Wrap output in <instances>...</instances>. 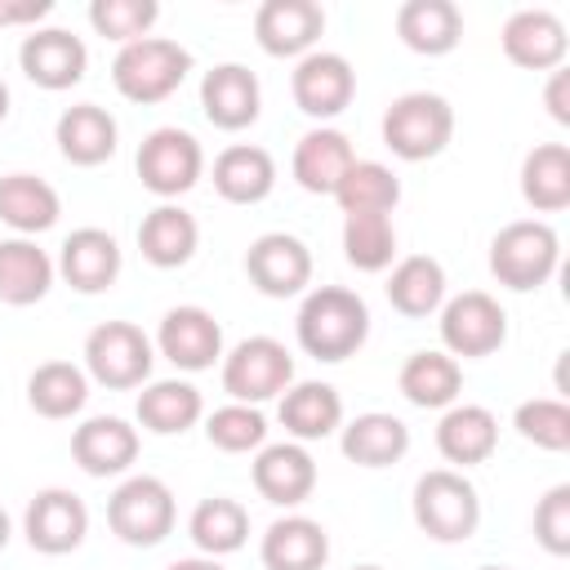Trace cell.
Segmentation results:
<instances>
[{
  "label": "cell",
  "instance_id": "cell-1",
  "mask_svg": "<svg viewBox=\"0 0 570 570\" xmlns=\"http://www.w3.org/2000/svg\"><path fill=\"white\" fill-rule=\"evenodd\" d=\"M298 347L316 361H347L365 347L370 338V307L356 289L343 285H316L303 294L298 316H294Z\"/></svg>",
  "mask_w": 570,
  "mask_h": 570
},
{
  "label": "cell",
  "instance_id": "cell-2",
  "mask_svg": "<svg viewBox=\"0 0 570 570\" xmlns=\"http://www.w3.org/2000/svg\"><path fill=\"white\" fill-rule=\"evenodd\" d=\"M414 525L436 543H463L481 525V494L459 468H432L414 481Z\"/></svg>",
  "mask_w": 570,
  "mask_h": 570
},
{
  "label": "cell",
  "instance_id": "cell-3",
  "mask_svg": "<svg viewBox=\"0 0 570 570\" xmlns=\"http://www.w3.org/2000/svg\"><path fill=\"white\" fill-rule=\"evenodd\" d=\"M383 147L401 160H432L450 147L454 138V107L441 94L428 89H410L401 98H392V107L383 111Z\"/></svg>",
  "mask_w": 570,
  "mask_h": 570
},
{
  "label": "cell",
  "instance_id": "cell-4",
  "mask_svg": "<svg viewBox=\"0 0 570 570\" xmlns=\"http://www.w3.org/2000/svg\"><path fill=\"white\" fill-rule=\"evenodd\" d=\"M191 71V53L178 40L165 36H142L134 45H120V53L111 58V80L120 89V98L129 102H165Z\"/></svg>",
  "mask_w": 570,
  "mask_h": 570
},
{
  "label": "cell",
  "instance_id": "cell-5",
  "mask_svg": "<svg viewBox=\"0 0 570 570\" xmlns=\"http://www.w3.org/2000/svg\"><path fill=\"white\" fill-rule=\"evenodd\" d=\"M561 263V240L543 218H517L494 232L490 240V272L499 285L525 294L548 285V276Z\"/></svg>",
  "mask_w": 570,
  "mask_h": 570
},
{
  "label": "cell",
  "instance_id": "cell-6",
  "mask_svg": "<svg viewBox=\"0 0 570 570\" xmlns=\"http://www.w3.org/2000/svg\"><path fill=\"white\" fill-rule=\"evenodd\" d=\"M174 517H178L174 490L160 476H147V472L125 476L111 490V499H107V525L129 548H156V543H165L169 530H174Z\"/></svg>",
  "mask_w": 570,
  "mask_h": 570
},
{
  "label": "cell",
  "instance_id": "cell-7",
  "mask_svg": "<svg viewBox=\"0 0 570 570\" xmlns=\"http://www.w3.org/2000/svg\"><path fill=\"white\" fill-rule=\"evenodd\" d=\"M151 338L129 321H102L85 334V374L111 392L142 387L151 379Z\"/></svg>",
  "mask_w": 570,
  "mask_h": 570
},
{
  "label": "cell",
  "instance_id": "cell-8",
  "mask_svg": "<svg viewBox=\"0 0 570 570\" xmlns=\"http://www.w3.org/2000/svg\"><path fill=\"white\" fill-rule=\"evenodd\" d=\"M294 383V356L272 334H249L223 352V392L240 405H263Z\"/></svg>",
  "mask_w": 570,
  "mask_h": 570
},
{
  "label": "cell",
  "instance_id": "cell-9",
  "mask_svg": "<svg viewBox=\"0 0 570 570\" xmlns=\"http://www.w3.org/2000/svg\"><path fill=\"white\" fill-rule=\"evenodd\" d=\"M134 165H138V178H142V187H147L151 196L174 200V196H183V191H191V187L200 183V174H205V151H200V142H196L187 129L160 125V129H151V134L142 138Z\"/></svg>",
  "mask_w": 570,
  "mask_h": 570
},
{
  "label": "cell",
  "instance_id": "cell-10",
  "mask_svg": "<svg viewBox=\"0 0 570 570\" xmlns=\"http://www.w3.org/2000/svg\"><path fill=\"white\" fill-rule=\"evenodd\" d=\"M508 338V312L485 289H463L441 303V343L445 356H490Z\"/></svg>",
  "mask_w": 570,
  "mask_h": 570
},
{
  "label": "cell",
  "instance_id": "cell-11",
  "mask_svg": "<svg viewBox=\"0 0 570 570\" xmlns=\"http://www.w3.org/2000/svg\"><path fill=\"white\" fill-rule=\"evenodd\" d=\"M22 534L45 557L76 552L89 534V508H85L80 494L62 490V485H45V490L31 494V503L22 512Z\"/></svg>",
  "mask_w": 570,
  "mask_h": 570
},
{
  "label": "cell",
  "instance_id": "cell-12",
  "mask_svg": "<svg viewBox=\"0 0 570 570\" xmlns=\"http://www.w3.org/2000/svg\"><path fill=\"white\" fill-rule=\"evenodd\" d=\"M289 94H294V107L312 120H334L352 94H356V71L343 53L334 49H312L298 58L294 76H289Z\"/></svg>",
  "mask_w": 570,
  "mask_h": 570
},
{
  "label": "cell",
  "instance_id": "cell-13",
  "mask_svg": "<svg viewBox=\"0 0 570 570\" xmlns=\"http://www.w3.org/2000/svg\"><path fill=\"white\" fill-rule=\"evenodd\" d=\"M245 276L267 298H294L312 285V249L289 232H263L245 249Z\"/></svg>",
  "mask_w": 570,
  "mask_h": 570
},
{
  "label": "cell",
  "instance_id": "cell-14",
  "mask_svg": "<svg viewBox=\"0 0 570 570\" xmlns=\"http://www.w3.org/2000/svg\"><path fill=\"white\" fill-rule=\"evenodd\" d=\"M156 352H160L174 370L200 374V370H209L214 361H223V325L214 321V312H205V307H196V303L169 307V312L160 316V330H156Z\"/></svg>",
  "mask_w": 570,
  "mask_h": 570
},
{
  "label": "cell",
  "instance_id": "cell-15",
  "mask_svg": "<svg viewBox=\"0 0 570 570\" xmlns=\"http://www.w3.org/2000/svg\"><path fill=\"white\" fill-rule=\"evenodd\" d=\"M18 67L31 85L58 94V89H71L85 80V67H89V49L80 36H71L67 27H36L31 36H22L18 45Z\"/></svg>",
  "mask_w": 570,
  "mask_h": 570
},
{
  "label": "cell",
  "instance_id": "cell-16",
  "mask_svg": "<svg viewBox=\"0 0 570 570\" xmlns=\"http://www.w3.org/2000/svg\"><path fill=\"white\" fill-rule=\"evenodd\" d=\"M325 31V9L316 0H263L254 13V40L272 58H303Z\"/></svg>",
  "mask_w": 570,
  "mask_h": 570
},
{
  "label": "cell",
  "instance_id": "cell-17",
  "mask_svg": "<svg viewBox=\"0 0 570 570\" xmlns=\"http://www.w3.org/2000/svg\"><path fill=\"white\" fill-rule=\"evenodd\" d=\"M499 45L508 53L512 67H525V71H557L566 62V22L552 13V9H517L508 13L503 31H499Z\"/></svg>",
  "mask_w": 570,
  "mask_h": 570
},
{
  "label": "cell",
  "instance_id": "cell-18",
  "mask_svg": "<svg viewBox=\"0 0 570 570\" xmlns=\"http://www.w3.org/2000/svg\"><path fill=\"white\" fill-rule=\"evenodd\" d=\"M200 111L214 129H249L263 111V89L258 76L245 62H218L214 71H205L200 80Z\"/></svg>",
  "mask_w": 570,
  "mask_h": 570
},
{
  "label": "cell",
  "instance_id": "cell-19",
  "mask_svg": "<svg viewBox=\"0 0 570 570\" xmlns=\"http://www.w3.org/2000/svg\"><path fill=\"white\" fill-rule=\"evenodd\" d=\"M58 276L76 289V294H102L116 285L120 276V245L111 232L102 227H76L62 249H58Z\"/></svg>",
  "mask_w": 570,
  "mask_h": 570
},
{
  "label": "cell",
  "instance_id": "cell-20",
  "mask_svg": "<svg viewBox=\"0 0 570 570\" xmlns=\"http://www.w3.org/2000/svg\"><path fill=\"white\" fill-rule=\"evenodd\" d=\"M71 459L85 476H120L138 459V428L116 414H94L71 432Z\"/></svg>",
  "mask_w": 570,
  "mask_h": 570
},
{
  "label": "cell",
  "instance_id": "cell-21",
  "mask_svg": "<svg viewBox=\"0 0 570 570\" xmlns=\"http://www.w3.org/2000/svg\"><path fill=\"white\" fill-rule=\"evenodd\" d=\"M254 490L276 508H298L316 490V459L298 441L263 445L254 459Z\"/></svg>",
  "mask_w": 570,
  "mask_h": 570
},
{
  "label": "cell",
  "instance_id": "cell-22",
  "mask_svg": "<svg viewBox=\"0 0 570 570\" xmlns=\"http://www.w3.org/2000/svg\"><path fill=\"white\" fill-rule=\"evenodd\" d=\"M116 138H120L116 116L107 107H98V102H76L53 125V142H58L62 160H71L80 169H94V165L111 160L116 156Z\"/></svg>",
  "mask_w": 570,
  "mask_h": 570
},
{
  "label": "cell",
  "instance_id": "cell-23",
  "mask_svg": "<svg viewBox=\"0 0 570 570\" xmlns=\"http://www.w3.org/2000/svg\"><path fill=\"white\" fill-rule=\"evenodd\" d=\"M258 557H263L267 570H325V561H330V534H325L321 521L289 512V517H276L263 530Z\"/></svg>",
  "mask_w": 570,
  "mask_h": 570
},
{
  "label": "cell",
  "instance_id": "cell-24",
  "mask_svg": "<svg viewBox=\"0 0 570 570\" xmlns=\"http://www.w3.org/2000/svg\"><path fill=\"white\" fill-rule=\"evenodd\" d=\"M352 160H356V151H352L347 134L321 125V129H307V134L298 138L294 160H289V174H294V183H298L303 191H312V196H334V187H338V178L347 174Z\"/></svg>",
  "mask_w": 570,
  "mask_h": 570
},
{
  "label": "cell",
  "instance_id": "cell-25",
  "mask_svg": "<svg viewBox=\"0 0 570 570\" xmlns=\"http://www.w3.org/2000/svg\"><path fill=\"white\" fill-rule=\"evenodd\" d=\"M281 428L303 445V441H325L330 432L343 428V396L321 383V379H303V383H289L281 392Z\"/></svg>",
  "mask_w": 570,
  "mask_h": 570
},
{
  "label": "cell",
  "instance_id": "cell-26",
  "mask_svg": "<svg viewBox=\"0 0 570 570\" xmlns=\"http://www.w3.org/2000/svg\"><path fill=\"white\" fill-rule=\"evenodd\" d=\"M499 445V419L485 410V405H472V401H454L441 423H436V450L445 463L454 468H472V463H485Z\"/></svg>",
  "mask_w": 570,
  "mask_h": 570
},
{
  "label": "cell",
  "instance_id": "cell-27",
  "mask_svg": "<svg viewBox=\"0 0 570 570\" xmlns=\"http://www.w3.org/2000/svg\"><path fill=\"white\" fill-rule=\"evenodd\" d=\"M53 258L31 236H4L0 240V303L31 307L53 289Z\"/></svg>",
  "mask_w": 570,
  "mask_h": 570
},
{
  "label": "cell",
  "instance_id": "cell-28",
  "mask_svg": "<svg viewBox=\"0 0 570 570\" xmlns=\"http://www.w3.org/2000/svg\"><path fill=\"white\" fill-rule=\"evenodd\" d=\"M276 187V160L272 151L254 142H232L214 156V191L232 205H258Z\"/></svg>",
  "mask_w": 570,
  "mask_h": 570
},
{
  "label": "cell",
  "instance_id": "cell-29",
  "mask_svg": "<svg viewBox=\"0 0 570 570\" xmlns=\"http://www.w3.org/2000/svg\"><path fill=\"white\" fill-rule=\"evenodd\" d=\"M396 36L423 58H441L463 40V13L450 0H405L396 9Z\"/></svg>",
  "mask_w": 570,
  "mask_h": 570
},
{
  "label": "cell",
  "instance_id": "cell-30",
  "mask_svg": "<svg viewBox=\"0 0 570 570\" xmlns=\"http://www.w3.org/2000/svg\"><path fill=\"white\" fill-rule=\"evenodd\" d=\"M196 245H200V227H196V218L183 209V205H174V200H160L142 223H138V249H142V258L151 263V267H183V263H191V254H196Z\"/></svg>",
  "mask_w": 570,
  "mask_h": 570
},
{
  "label": "cell",
  "instance_id": "cell-31",
  "mask_svg": "<svg viewBox=\"0 0 570 570\" xmlns=\"http://www.w3.org/2000/svg\"><path fill=\"white\" fill-rule=\"evenodd\" d=\"M396 387L419 410H450L463 392V370L445 352H410L396 374Z\"/></svg>",
  "mask_w": 570,
  "mask_h": 570
},
{
  "label": "cell",
  "instance_id": "cell-32",
  "mask_svg": "<svg viewBox=\"0 0 570 570\" xmlns=\"http://www.w3.org/2000/svg\"><path fill=\"white\" fill-rule=\"evenodd\" d=\"M62 200L58 191L36 174H4L0 178V223L13 227V236H40L58 223Z\"/></svg>",
  "mask_w": 570,
  "mask_h": 570
},
{
  "label": "cell",
  "instance_id": "cell-33",
  "mask_svg": "<svg viewBox=\"0 0 570 570\" xmlns=\"http://www.w3.org/2000/svg\"><path fill=\"white\" fill-rule=\"evenodd\" d=\"M343 454L361 468H392L405 459L410 450V428L396 419V414H383V410H365L356 414L347 428H343Z\"/></svg>",
  "mask_w": 570,
  "mask_h": 570
},
{
  "label": "cell",
  "instance_id": "cell-34",
  "mask_svg": "<svg viewBox=\"0 0 570 570\" xmlns=\"http://www.w3.org/2000/svg\"><path fill=\"white\" fill-rule=\"evenodd\" d=\"M200 414H205V401L187 379H156L138 392V423L156 436H178L196 428Z\"/></svg>",
  "mask_w": 570,
  "mask_h": 570
},
{
  "label": "cell",
  "instance_id": "cell-35",
  "mask_svg": "<svg viewBox=\"0 0 570 570\" xmlns=\"http://www.w3.org/2000/svg\"><path fill=\"white\" fill-rule=\"evenodd\" d=\"M521 196L539 214H561L570 205V147L539 142L521 160Z\"/></svg>",
  "mask_w": 570,
  "mask_h": 570
},
{
  "label": "cell",
  "instance_id": "cell-36",
  "mask_svg": "<svg viewBox=\"0 0 570 570\" xmlns=\"http://www.w3.org/2000/svg\"><path fill=\"white\" fill-rule=\"evenodd\" d=\"M387 303L401 312V316H432L441 312L445 303V267L432 258V254H410L392 267L387 276Z\"/></svg>",
  "mask_w": 570,
  "mask_h": 570
},
{
  "label": "cell",
  "instance_id": "cell-37",
  "mask_svg": "<svg viewBox=\"0 0 570 570\" xmlns=\"http://www.w3.org/2000/svg\"><path fill=\"white\" fill-rule=\"evenodd\" d=\"M89 401V374L71 361H45L27 379V405L40 419H71Z\"/></svg>",
  "mask_w": 570,
  "mask_h": 570
},
{
  "label": "cell",
  "instance_id": "cell-38",
  "mask_svg": "<svg viewBox=\"0 0 570 570\" xmlns=\"http://www.w3.org/2000/svg\"><path fill=\"white\" fill-rule=\"evenodd\" d=\"M187 534L191 543L205 552V557H227L236 548H245L249 539V512L227 499V494H214V499H200L187 517Z\"/></svg>",
  "mask_w": 570,
  "mask_h": 570
},
{
  "label": "cell",
  "instance_id": "cell-39",
  "mask_svg": "<svg viewBox=\"0 0 570 570\" xmlns=\"http://www.w3.org/2000/svg\"><path fill=\"white\" fill-rule=\"evenodd\" d=\"M343 214H392L401 200V178L379 160H352L334 187Z\"/></svg>",
  "mask_w": 570,
  "mask_h": 570
},
{
  "label": "cell",
  "instance_id": "cell-40",
  "mask_svg": "<svg viewBox=\"0 0 570 570\" xmlns=\"http://www.w3.org/2000/svg\"><path fill=\"white\" fill-rule=\"evenodd\" d=\"M343 258L356 272H383L396 258V227L387 214H343Z\"/></svg>",
  "mask_w": 570,
  "mask_h": 570
},
{
  "label": "cell",
  "instance_id": "cell-41",
  "mask_svg": "<svg viewBox=\"0 0 570 570\" xmlns=\"http://www.w3.org/2000/svg\"><path fill=\"white\" fill-rule=\"evenodd\" d=\"M205 436L223 454H249V450H263L267 445V419H263L258 405L227 401V405H218L205 419Z\"/></svg>",
  "mask_w": 570,
  "mask_h": 570
},
{
  "label": "cell",
  "instance_id": "cell-42",
  "mask_svg": "<svg viewBox=\"0 0 570 570\" xmlns=\"http://www.w3.org/2000/svg\"><path fill=\"white\" fill-rule=\"evenodd\" d=\"M512 428L530 445H539V450H552V454L570 450V405L561 396H530V401H521L517 414H512Z\"/></svg>",
  "mask_w": 570,
  "mask_h": 570
},
{
  "label": "cell",
  "instance_id": "cell-43",
  "mask_svg": "<svg viewBox=\"0 0 570 570\" xmlns=\"http://www.w3.org/2000/svg\"><path fill=\"white\" fill-rule=\"evenodd\" d=\"M160 18V4L156 0H94L89 4V22L98 36L116 40V45H134L142 36H151Z\"/></svg>",
  "mask_w": 570,
  "mask_h": 570
},
{
  "label": "cell",
  "instance_id": "cell-44",
  "mask_svg": "<svg viewBox=\"0 0 570 570\" xmlns=\"http://www.w3.org/2000/svg\"><path fill=\"white\" fill-rule=\"evenodd\" d=\"M534 539L543 543V552L552 557H570V485H552L539 503H534Z\"/></svg>",
  "mask_w": 570,
  "mask_h": 570
},
{
  "label": "cell",
  "instance_id": "cell-45",
  "mask_svg": "<svg viewBox=\"0 0 570 570\" xmlns=\"http://www.w3.org/2000/svg\"><path fill=\"white\" fill-rule=\"evenodd\" d=\"M543 107H548V116H552L557 125H570V71H566V67L548 71V85H543Z\"/></svg>",
  "mask_w": 570,
  "mask_h": 570
},
{
  "label": "cell",
  "instance_id": "cell-46",
  "mask_svg": "<svg viewBox=\"0 0 570 570\" xmlns=\"http://www.w3.org/2000/svg\"><path fill=\"white\" fill-rule=\"evenodd\" d=\"M49 0H0V27H31L49 18Z\"/></svg>",
  "mask_w": 570,
  "mask_h": 570
},
{
  "label": "cell",
  "instance_id": "cell-47",
  "mask_svg": "<svg viewBox=\"0 0 570 570\" xmlns=\"http://www.w3.org/2000/svg\"><path fill=\"white\" fill-rule=\"evenodd\" d=\"M165 570H227L218 557H205V552H196V557H178V561H169Z\"/></svg>",
  "mask_w": 570,
  "mask_h": 570
},
{
  "label": "cell",
  "instance_id": "cell-48",
  "mask_svg": "<svg viewBox=\"0 0 570 570\" xmlns=\"http://www.w3.org/2000/svg\"><path fill=\"white\" fill-rule=\"evenodd\" d=\"M9 534H13V525H9V512L0 508V552H4V543H9Z\"/></svg>",
  "mask_w": 570,
  "mask_h": 570
},
{
  "label": "cell",
  "instance_id": "cell-49",
  "mask_svg": "<svg viewBox=\"0 0 570 570\" xmlns=\"http://www.w3.org/2000/svg\"><path fill=\"white\" fill-rule=\"evenodd\" d=\"M4 116H9V85L0 80V125H4Z\"/></svg>",
  "mask_w": 570,
  "mask_h": 570
},
{
  "label": "cell",
  "instance_id": "cell-50",
  "mask_svg": "<svg viewBox=\"0 0 570 570\" xmlns=\"http://www.w3.org/2000/svg\"><path fill=\"white\" fill-rule=\"evenodd\" d=\"M352 570H383V566H352Z\"/></svg>",
  "mask_w": 570,
  "mask_h": 570
},
{
  "label": "cell",
  "instance_id": "cell-51",
  "mask_svg": "<svg viewBox=\"0 0 570 570\" xmlns=\"http://www.w3.org/2000/svg\"><path fill=\"white\" fill-rule=\"evenodd\" d=\"M476 570H508V566H476Z\"/></svg>",
  "mask_w": 570,
  "mask_h": 570
}]
</instances>
